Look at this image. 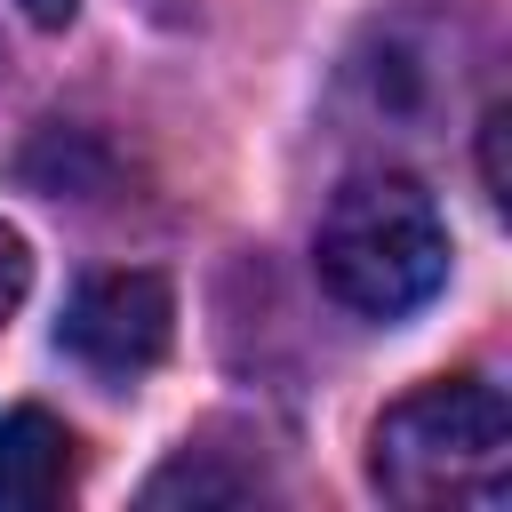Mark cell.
<instances>
[{
    "instance_id": "1",
    "label": "cell",
    "mask_w": 512,
    "mask_h": 512,
    "mask_svg": "<svg viewBox=\"0 0 512 512\" xmlns=\"http://www.w3.org/2000/svg\"><path fill=\"white\" fill-rule=\"evenodd\" d=\"M320 288L360 320H408L448 288V224L432 192L400 168L344 176L312 232Z\"/></svg>"
},
{
    "instance_id": "2",
    "label": "cell",
    "mask_w": 512,
    "mask_h": 512,
    "mask_svg": "<svg viewBox=\"0 0 512 512\" xmlns=\"http://www.w3.org/2000/svg\"><path fill=\"white\" fill-rule=\"evenodd\" d=\"M368 480L392 504L456 512V504H504L512 488V408L480 376H440L392 400L368 432Z\"/></svg>"
},
{
    "instance_id": "3",
    "label": "cell",
    "mask_w": 512,
    "mask_h": 512,
    "mask_svg": "<svg viewBox=\"0 0 512 512\" xmlns=\"http://www.w3.org/2000/svg\"><path fill=\"white\" fill-rule=\"evenodd\" d=\"M56 336H64V352H72L80 368H96V376H144V368L168 352V336H176V296H168V280L144 272V264L96 272V280L72 288Z\"/></svg>"
},
{
    "instance_id": "4",
    "label": "cell",
    "mask_w": 512,
    "mask_h": 512,
    "mask_svg": "<svg viewBox=\"0 0 512 512\" xmlns=\"http://www.w3.org/2000/svg\"><path fill=\"white\" fill-rule=\"evenodd\" d=\"M80 480V440L48 408H8L0 416V512H48Z\"/></svg>"
},
{
    "instance_id": "5",
    "label": "cell",
    "mask_w": 512,
    "mask_h": 512,
    "mask_svg": "<svg viewBox=\"0 0 512 512\" xmlns=\"http://www.w3.org/2000/svg\"><path fill=\"white\" fill-rule=\"evenodd\" d=\"M352 88L368 96V120H416L440 88L432 56L416 48V24H376L368 48L352 56Z\"/></svg>"
},
{
    "instance_id": "6",
    "label": "cell",
    "mask_w": 512,
    "mask_h": 512,
    "mask_svg": "<svg viewBox=\"0 0 512 512\" xmlns=\"http://www.w3.org/2000/svg\"><path fill=\"white\" fill-rule=\"evenodd\" d=\"M248 496V480H224L216 464H200V456H176L152 488H144V504H240Z\"/></svg>"
},
{
    "instance_id": "7",
    "label": "cell",
    "mask_w": 512,
    "mask_h": 512,
    "mask_svg": "<svg viewBox=\"0 0 512 512\" xmlns=\"http://www.w3.org/2000/svg\"><path fill=\"white\" fill-rule=\"evenodd\" d=\"M32 296V248H24V232L16 224H0V328L16 320V304Z\"/></svg>"
},
{
    "instance_id": "8",
    "label": "cell",
    "mask_w": 512,
    "mask_h": 512,
    "mask_svg": "<svg viewBox=\"0 0 512 512\" xmlns=\"http://www.w3.org/2000/svg\"><path fill=\"white\" fill-rule=\"evenodd\" d=\"M480 184H488L496 208L512 200V184H504V104H488V120H480Z\"/></svg>"
},
{
    "instance_id": "9",
    "label": "cell",
    "mask_w": 512,
    "mask_h": 512,
    "mask_svg": "<svg viewBox=\"0 0 512 512\" xmlns=\"http://www.w3.org/2000/svg\"><path fill=\"white\" fill-rule=\"evenodd\" d=\"M16 8H24V16L40 24V32H64V24L80 16V0H16Z\"/></svg>"
},
{
    "instance_id": "10",
    "label": "cell",
    "mask_w": 512,
    "mask_h": 512,
    "mask_svg": "<svg viewBox=\"0 0 512 512\" xmlns=\"http://www.w3.org/2000/svg\"><path fill=\"white\" fill-rule=\"evenodd\" d=\"M152 8H176V0H152Z\"/></svg>"
}]
</instances>
